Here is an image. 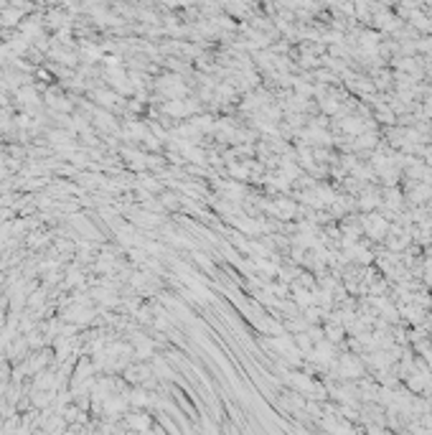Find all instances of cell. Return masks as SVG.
<instances>
[{
	"mask_svg": "<svg viewBox=\"0 0 432 435\" xmlns=\"http://www.w3.org/2000/svg\"><path fill=\"white\" fill-rule=\"evenodd\" d=\"M363 229L368 232V237L384 239V237L389 234V222H387V216H382V214H366V216H363Z\"/></svg>",
	"mask_w": 432,
	"mask_h": 435,
	"instance_id": "6da1fadb",
	"label": "cell"
},
{
	"mask_svg": "<svg viewBox=\"0 0 432 435\" xmlns=\"http://www.w3.org/2000/svg\"><path fill=\"white\" fill-rule=\"evenodd\" d=\"M292 298H295V303H300V305H311V303L316 300V295H311L307 290H302V288H297V285H295V290H292Z\"/></svg>",
	"mask_w": 432,
	"mask_h": 435,
	"instance_id": "7a4b0ae2",
	"label": "cell"
},
{
	"mask_svg": "<svg viewBox=\"0 0 432 435\" xmlns=\"http://www.w3.org/2000/svg\"><path fill=\"white\" fill-rule=\"evenodd\" d=\"M165 112H168V115L180 117V115H186V112H191V110H186V107H183V102H168V104H165Z\"/></svg>",
	"mask_w": 432,
	"mask_h": 435,
	"instance_id": "3957f363",
	"label": "cell"
},
{
	"mask_svg": "<svg viewBox=\"0 0 432 435\" xmlns=\"http://www.w3.org/2000/svg\"><path fill=\"white\" fill-rule=\"evenodd\" d=\"M326 334H328L331 341H338V339L343 336V326H341V323H331V326L326 329Z\"/></svg>",
	"mask_w": 432,
	"mask_h": 435,
	"instance_id": "277c9868",
	"label": "cell"
},
{
	"mask_svg": "<svg viewBox=\"0 0 432 435\" xmlns=\"http://www.w3.org/2000/svg\"><path fill=\"white\" fill-rule=\"evenodd\" d=\"M133 427H148V417H130Z\"/></svg>",
	"mask_w": 432,
	"mask_h": 435,
	"instance_id": "5b68a950",
	"label": "cell"
}]
</instances>
